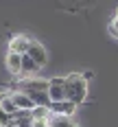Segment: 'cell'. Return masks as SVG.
Segmentation results:
<instances>
[{"label": "cell", "mask_w": 118, "mask_h": 127, "mask_svg": "<svg viewBox=\"0 0 118 127\" xmlns=\"http://www.w3.org/2000/svg\"><path fill=\"white\" fill-rule=\"evenodd\" d=\"M42 68H39L37 64H35V59L33 57H28V55H22V68H20V79L22 77H33L35 72H39Z\"/></svg>", "instance_id": "obj_6"}, {"label": "cell", "mask_w": 118, "mask_h": 127, "mask_svg": "<svg viewBox=\"0 0 118 127\" xmlns=\"http://www.w3.org/2000/svg\"><path fill=\"white\" fill-rule=\"evenodd\" d=\"M11 121H13V116L11 114H7L2 107H0V127H7V125H11Z\"/></svg>", "instance_id": "obj_10"}, {"label": "cell", "mask_w": 118, "mask_h": 127, "mask_svg": "<svg viewBox=\"0 0 118 127\" xmlns=\"http://www.w3.org/2000/svg\"><path fill=\"white\" fill-rule=\"evenodd\" d=\"M88 96V79L79 72H72V75L66 77V101L74 103V105H81Z\"/></svg>", "instance_id": "obj_1"}, {"label": "cell", "mask_w": 118, "mask_h": 127, "mask_svg": "<svg viewBox=\"0 0 118 127\" xmlns=\"http://www.w3.org/2000/svg\"><path fill=\"white\" fill-rule=\"evenodd\" d=\"M116 18H118V11H116Z\"/></svg>", "instance_id": "obj_11"}, {"label": "cell", "mask_w": 118, "mask_h": 127, "mask_svg": "<svg viewBox=\"0 0 118 127\" xmlns=\"http://www.w3.org/2000/svg\"><path fill=\"white\" fill-rule=\"evenodd\" d=\"M48 127H77L72 121H70V116H59V114H52L48 116Z\"/></svg>", "instance_id": "obj_9"}, {"label": "cell", "mask_w": 118, "mask_h": 127, "mask_svg": "<svg viewBox=\"0 0 118 127\" xmlns=\"http://www.w3.org/2000/svg\"><path fill=\"white\" fill-rule=\"evenodd\" d=\"M20 68H22V55L9 51L7 53V70H9L13 77H20Z\"/></svg>", "instance_id": "obj_8"}, {"label": "cell", "mask_w": 118, "mask_h": 127, "mask_svg": "<svg viewBox=\"0 0 118 127\" xmlns=\"http://www.w3.org/2000/svg\"><path fill=\"white\" fill-rule=\"evenodd\" d=\"M31 44H33V39L28 37V35H15V37H11V42H9V51L18 53V55H24Z\"/></svg>", "instance_id": "obj_5"}, {"label": "cell", "mask_w": 118, "mask_h": 127, "mask_svg": "<svg viewBox=\"0 0 118 127\" xmlns=\"http://www.w3.org/2000/svg\"><path fill=\"white\" fill-rule=\"evenodd\" d=\"M7 94H9V99L13 101V105H15L18 110H28V112H33V110L37 107L35 103L28 99V94L22 92V90H13V92H7Z\"/></svg>", "instance_id": "obj_3"}, {"label": "cell", "mask_w": 118, "mask_h": 127, "mask_svg": "<svg viewBox=\"0 0 118 127\" xmlns=\"http://www.w3.org/2000/svg\"><path fill=\"white\" fill-rule=\"evenodd\" d=\"M26 55H28V57H33L39 68H44V66H46V62H48V53H46V48H44L39 42H35V39H33V44L28 46Z\"/></svg>", "instance_id": "obj_4"}, {"label": "cell", "mask_w": 118, "mask_h": 127, "mask_svg": "<svg viewBox=\"0 0 118 127\" xmlns=\"http://www.w3.org/2000/svg\"><path fill=\"white\" fill-rule=\"evenodd\" d=\"M66 99V77H52L48 79V101L61 103Z\"/></svg>", "instance_id": "obj_2"}, {"label": "cell", "mask_w": 118, "mask_h": 127, "mask_svg": "<svg viewBox=\"0 0 118 127\" xmlns=\"http://www.w3.org/2000/svg\"><path fill=\"white\" fill-rule=\"evenodd\" d=\"M48 110H50L52 114H59V116H72V114H74V110H77V105L64 99L61 103H52Z\"/></svg>", "instance_id": "obj_7"}]
</instances>
